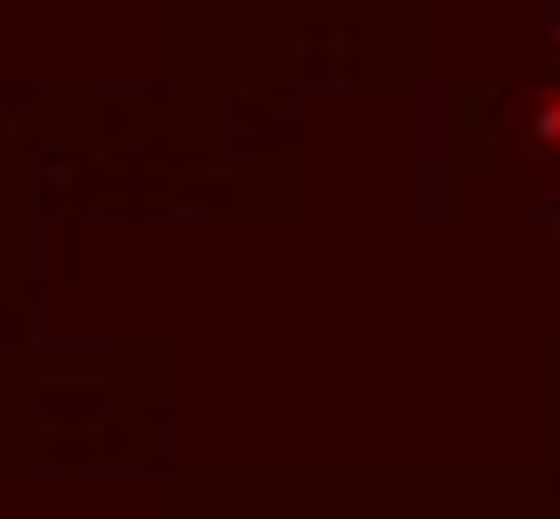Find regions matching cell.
<instances>
[{
	"label": "cell",
	"mask_w": 560,
	"mask_h": 519,
	"mask_svg": "<svg viewBox=\"0 0 560 519\" xmlns=\"http://www.w3.org/2000/svg\"><path fill=\"white\" fill-rule=\"evenodd\" d=\"M537 113H545V120H537V128H545V144H560V96H545Z\"/></svg>",
	"instance_id": "cell-1"
}]
</instances>
